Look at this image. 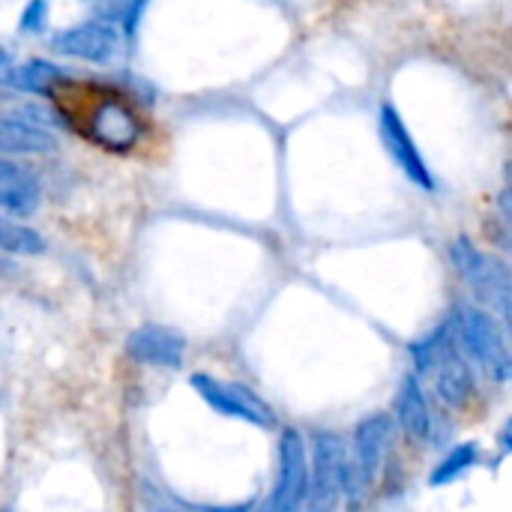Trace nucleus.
Here are the masks:
<instances>
[{"mask_svg":"<svg viewBox=\"0 0 512 512\" xmlns=\"http://www.w3.org/2000/svg\"><path fill=\"white\" fill-rule=\"evenodd\" d=\"M78 108H69L72 126L93 144L123 153L132 150L141 141V117L135 108L114 90H84Z\"/></svg>","mask_w":512,"mask_h":512,"instance_id":"obj_1","label":"nucleus"},{"mask_svg":"<svg viewBox=\"0 0 512 512\" xmlns=\"http://www.w3.org/2000/svg\"><path fill=\"white\" fill-rule=\"evenodd\" d=\"M417 372L426 375L438 393L441 402L450 408H465L474 396V372L459 351V342L453 339V324L438 330L435 336L414 345Z\"/></svg>","mask_w":512,"mask_h":512,"instance_id":"obj_2","label":"nucleus"},{"mask_svg":"<svg viewBox=\"0 0 512 512\" xmlns=\"http://www.w3.org/2000/svg\"><path fill=\"white\" fill-rule=\"evenodd\" d=\"M450 258L462 276V282L471 288V294L495 315L512 324V270L495 255L474 246L468 237L453 240Z\"/></svg>","mask_w":512,"mask_h":512,"instance_id":"obj_3","label":"nucleus"},{"mask_svg":"<svg viewBox=\"0 0 512 512\" xmlns=\"http://www.w3.org/2000/svg\"><path fill=\"white\" fill-rule=\"evenodd\" d=\"M453 327L459 330L462 348L498 381L512 375V345L504 333V327L477 306H459Z\"/></svg>","mask_w":512,"mask_h":512,"instance_id":"obj_4","label":"nucleus"},{"mask_svg":"<svg viewBox=\"0 0 512 512\" xmlns=\"http://www.w3.org/2000/svg\"><path fill=\"white\" fill-rule=\"evenodd\" d=\"M390 441H393V420L387 414L366 417L357 426L348 453V498L354 504L378 486Z\"/></svg>","mask_w":512,"mask_h":512,"instance_id":"obj_5","label":"nucleus"},{"mask_svg":"<svg viewBox=\"0 0 512 512\" xmlns=\"http://www.w3.org/2000/svg\"><path fill=\"white\" fill-rule=\"evenodd\" d=\"M348 495V453L345 444L324 432L315 438L309 459V495L303 512H333Z\"/></svg>","mask_w":512,"mask_h":512,"instance_id":"obj_6","label":"nucleus"},{"mask_svg":"<svg viewBox=\"0 0 512 512\" xmlns=\"http://www.w3.org/2000/svg\"><path fill=\"white\" fill-rule=\"evenodd\" d=\"M378 132H381V144L387 150V156L393 159V165L423 192H435L438 180L417 144V138L411 135L402 111L393 105V102H384L381 111H378Z\"/></svg>","mask_w":512,"mask_h":512,"instance_id":"obj_7","label":"nucleus"},{"mask_svg":"<svg viewBox=\"0 0 512 512\" xmlns=\"http://www.w3.org/2000/svg\"><path fill=\"white\" fill-rule=\"evenodd\" d=\"M306 495H309V450L297 429H285L279 441L276 486L261 512H303Z\"/></svg>","mask_w":512,"mask_h":512,"instance_id":"obj_8","label":"nucleus"},{"mask_svg":"<svg viewBox=\"0 0 512 512\" xmlns=\"http://www.w3.org/2000/svg\"><path fill=\"white\" fill-rule=\"evenodd\" d=\"M192 387L222 417L243 420V423H252L258 429H273L276 426L273 408L255 390H249L246 384L222 381V378H213V375H192Z\"/></svg>","mask_w":512,"mask_h":512,"instance_id":"obj_9","label":"nucleus"},{"mask_svg":"<svg viewBox=\"0 0 512 512\" xmlns=\"http://www.w3.org/2000/svg\"><path fill=\"white\" fill-rule=\"evenodd\" d=\"M54 51L72 60H84L93 66H111L120 57L123 33L108 18H90L75 27H63L51 39Z\"/></svg>","mask_w":512,"mask_h":512,"instance_id":"obj_10","label":"nucleus"},{"mask_svg":"<svg viewBox=\"0 0 512 512\" xmlns=\"http://www.w3.org/2000/svg\"><path fill=\"white\" fill-rule=\"evenodd\" d=\"M126 351L135 363L153 369H180L186 360V339L174 327L165 324H141L129 333Z\"/></svg>","mask_w":512,"mask_h":512,"instance_id":"obj_11","label":"nucleus"},{"mask_svg":"<svg viewBox=\"0 0 512 512\" xmlns=\"http://www.w3.org/2000/svg\"><path fill=\"white\" fill-rule=\"evenodd\" d=\"M42 201V183L39 177L9 159V156H0V213L3 216H30L36 213Z\"/></svg>","mask_w":512,"mask_h":512,"instance_id":"obj_12","label":"nucleus"},{"mask_svg":"<svg viewBox=\"0 0 512 512\" xmlns=\"http://www.w3.org/2000/svg\"><path fill=\"white\" fill-rule=\"evenodd\" d=\"M54 150L57 141L45 126L0 114V156H45Z\"/></svg>","mask_w":512,"mask_h":512,"instance_id":"obj_13","label":"nucleus"},{"mask_svg":"<svg viewBox=\"0 0 512 512\" xmlns=\"http://www.w3.org/2000/svg\"><path fill=\"white\" fill-rule=\"evenodd\" d=\"M396 423L402 426V432L408 435V441H414V444L429 441L432 411H429V402H426V393H423L417 375H408L402 381V390L396 396Z\"/></svg>","mask_w":512,"mask_h":512,"instance_id":"obj_14","label":"nucleus"},{"mask_svg":"<svg viewBox=\"0 0 512 512\" xmlns=\"http://www.w3.org/2000/svg\"><path fill=\"white\" fill-rule=\"evenodd\" d=\"M69 78V72L57 63H48V60H27V63H18V66H3L0 72V81L21 90V93H51L57 84H63Z\"/></svg>","mask_w":512,"mask_h":512,"instance_id":"obj_15","label":"nucleus"},{"mask_svg":"<svg viewBox=\"0 0 512 512\" xmlns=\"http://www.w3.org/2000/svg\"><path fill=\"white\" fill-rule=\"evenodd\" d=\"M45 249V240L39 237V231L9 219L0 213V252L6 255H39Z\"/></svg>","mask_w":512,"mask_h":512,"instance_id":"obj_16","label":"nucleus"},{"mask_svg":"<svg viewBox=\"0 0 512 512\" xmlns=\"http://www.w3.org/2000/svg\"><path fill=\"white\" fill-rule=\"evenodd\" d=\"M477 456H480V447H477V444H459V447H453V450L438 462V468L432 471L429 483H432V486H447V483L459 480L465 471H471V468L477 465Z\"/></svg>","mask_w":512,"mask_h":512,"instance_id":"obj_17","label":"nucleus"},{"mask_svg":"<svg viewBox=\"0 0 512 512\" xmlns=\"http://www.w3.org/2000/svg\"><path fill=\"white\" fill-rule=\"evenodd\" d=\"M90 3L105 6L108 21H123V30L132 33V30L138 27V18H141L147 0H90Z\"/></svg>","mask_w":512,"mask_h":512,"instance_id":"obj_18","label":"nucleus"},{"mask_svg":"<svg viewBox=\"0 0 512 512\" xmlns=\"http://www.w3.org/2000/svg\"><path fill=\"white\" fill-rule=\"evenodd\" d=\"M45 21H48V0H27V6L18 15V30L39 33L45 30Z\"/></svg>","mask_w":512,"mask_h":512,"instance_id":"obj_19","label":"nucleus"},{"mask_svg":"<svg viewBox=\"0 0 512 512\" xmlns=\"http://www.w3.org/2000/svg\"><path fill=\"white\" fill-rule=\"evenodd\" d=\"M501 444H504L507 450H512V417H510V420H507L504 432H501Z\"/></svg>","mask_w":512,"mask_h":512,"instance_id":"obj_20","label":"nucleus"},{"mask_svg":"<svg viewBox=\"0 0 512 512\" xmlns=\"http://www.w3.org/2000/svg\"><path fill=\"white\" fill-rule=\"evenodd\" d=\"M504 192L512 198V162L507 165V171H504Z\"/></svg>","mask_w":512,"mask_h":512,"instance_id":"obj_21","label":"nucleus"},{"mask_svg":"<svg viewBox=\"0 0 512 512\" xmlns=\"http://www.w3.org/2000/svg\"><path fill=\"white\" fill-rule=\"evenodd\" d=\"M156 512H189V510H183V507H159Z\"/></svg>","mask_w":512,"mask_h":512,"instance_id":"obj_22","label":"nucleus"},{"mask_svg":"<svg viewBox=\"0 0 512 512\" xmlns=\"http://www.w3.org/2000/svg\"><path fill=\"white\" fill-rule=\"evenodd\" d=\"M219 512H252V507H237V510H219Z\"/></svg>","mask_w":512,"mask_h":512,"instance_id":"obj_23","label":"nucleus"},{"mask_svg":"<svg viewBox=\"0 0 512 512\" xmlns=\"http://www.w3.org/2000/svg\"><path fill=\"white\" fill-rule=\"evenodd\" d=\"M3 512H6V510H3Z\"/></svg>","mask_w":512,"mask_h":512,"instance_id":"obj_24","label":"nucleus"}]
</instances>
